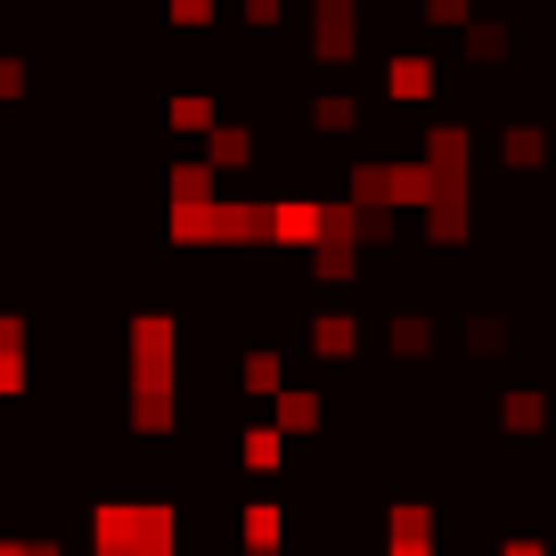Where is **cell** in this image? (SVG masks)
<instances>
[{
  "instance_id": "6da1fadb",
  "label": "cell",
  "mask_w": 556,
  "mask_h": 556,
  "mask_svg": "<svg viewBox=\"0 0 556 556\" xmlns=\"http://www.w3.org/2000/svg\"><path fill=\"white\" fill-rule=\"evenodd\" d=\"M262 238L270 245H319V197H262Z\"/></svg>"
},
{
  "instance_id": "7a4b0ae2",
  "label": "cell",
  "mask_w": 556,
  "mask_h": 556,
  "mask_svg": "<svg viewBox=\"0 0 556 556\" xmlns=\"http://www.w3.org/2000/svg\"><path fill=\"white\" fill-rule=\"evenodd\" d=\"M361 50V0H312V58H352Z\"/></svg>"
},
{
  "instance_id": "3957f363",
  "label": "cell",
  "mask_w": 556,
  "mask_h": 556,
  "mask_svg": "<svg viewBox=\"0 0 556 556\" xmlns=\"http://www.w3.org/2000/svg\"><path fill=\"white\" fill-rule=\"evenodd\" d=\"M270 426H278V434H319V426H328V409H319V393H312V384H278Z\"/></svg>"
},
{
  "instance_id": "277c9868",
  "label": "cell",
  "mask_w": 556,
  "mask_h": 556,
  "mask_svg": "<svg viewBox=\"0 0 556 556\" xmlns=\"http://www.w3.org/2000/svg\"><path fill=\"white\" fill-rule=\"evenodd\" d=\"M434 90H442L434 58H417V50H401L393 66H384V99H401V106H409V99H434Z\"/></svg>"
},
{
  "instance_id": "5b68a950",
  "label": "cell",
  "mask_w": 556,
  "mask_h": 556,
  "mask_svg": "<svg viewBox=\"0 0 556 556\" xmlns=\"http://www.w3.org/2000/svg\"><path fill=\"white\" fill-rule=\"evenodd\" d=\"M278 467H287V442H278V426H245V442H238V475L270 483Z\"/></svg>"
},
{
  "instance_id": "8992f818",
  "label": "cell",
  "mask_w": 556,
  "mask_h": 556,
  "mask_svg": "<svg viewBox=\"0 0 556 556\" xmlns=\"http://www.w3.org/2000/svg\"><path fill=\"white\" fill-rule=\"evenodd\" d=\"M384 556H434V507H393V540Z\"/></svg>"
},
{
  "instance_id": "52a82bcc",
  "label": "cell",
  "mask_w": 556,
  "mask_h": 556,
  "mask_svg": "<svg viewBox=\"0 0 556 556\" xmlns=\"http://www.w3.org/2000/svg\"><path fill=\"white\" fill-rule=\"evenodd\" d=\"M312 352L319 361H352V352H361V319L352 312H319L312 319Z\"/></svg>"
},
{
  "instance_id": "ba28073f",
  "label": "cell",
  "mask_w": 556,
  "mask_h": 556,
  "mask_svg": "<svg viewBox=\"0 0 556 556\" xmlns=\"http://www.w3.org/2000/svg\"><path fill=\"white\" fill-rule=\"evenodd\" d=\"M205 164H213V173H245V164H254V131H245V123H213Z\"/></svg>"
},
{
  "instance_id": "9c48e42d",
  "label": "cell",
  "mask_w": 556,
  "mask_h": 556,
  "mask_svg": "<svg viewBox=\"0 0 556 556\" xmlns=\"http://www.w3.org/2000/svg\"><path fill=\"white\" fill-rule=\"evenodd\" d=\"M238 540H245V556H278L287 548V516H278V507H245Z\"/></svg>"
},
{
  "instance_id": "30bf717a",
  "label": "cell",
  "mask_w": 556,
  "mask_h": 556,
  "mask_svg": "<svg viewBox=\"0 0 556 556\" xmlns=\"http://www.w3.org/2000/svg\"><path fill=\"white\" fill-rule=\"evenodd\" d=\"M278 384H287V361H278V352L270 344H254V352H245V361H238V393H278Z\"/></svg>"
},
{
  "instance_id": "8fae6325",
  "label": "cell",
  "mask_w": 556,
  "mask_h": 556,
  "mask_svg": "<svg viewBox=\"0 0 556 556\" xmlns=\"http://www.w3.org/2000/svg\"><path fill=\"white\" fill-rule=\"evenodd\" d=\"M500 426L507 434H548V393H500Z\"/></svg>"
},
{
  "instance_id": "7c38bea8",
  "label": "cell",
  "mask_w": 556,
  "mask_h": 556,
  "mask_svg": "<svg viewBox=\"0 0 556 556\" xmlns=\"http://www.w3.org/2000/svg\"><path fill=\"white\" fill-rule=\"evenodd\" d=\"M213 197V164H173L164 173V205H205Z\"/></svg>"
},
{
  "instance_id": "4fadbf2b",
  "label": "cell",
  "mask_w": 556,
  "mask_h": 556,
  "mask_svg": "<svg viewBox=\"0 0 556 556\" xmlns=\"http://www.w3.org/2000/svg\"><path fill=\"white\" fill-rule=\"evenodd\" d=\"M434 352V319L426 312H393V361H426Z\"/></svg>"
},
{
  "instance_id": "5bb4252c",
  "label": "cell",
  "mask_w": 556,
  "mask_h": 556,
  "mask_svg": "<svg viewBox=\"0 0 556 556\" xmlns=\"http://www.w3.org/2000/svg\"><path fill=\"white\" fill-rule=\"evenodd\" d=\"M312 123H319V131H361V99H352V90H319Z\"/></svg>"
},
{
  "instance_id": "9a60e30c",
  "label": "cell",
  "mask_w": 556,
  "mask_h": 556,
  "mask_svg": "<svg viewBox=\"0 0 556 556\" xmlns=\"http://www.w3.org/2000/svg\"><path fill=\"white\" fill-rule=\"evenodd\" d=\"M507 164H516V173H532V164H548V131H532V123H516V131H507V148H500Z\"/></svg>"
},
{
  "instance_id": "2e32d148",
  "label": "cell",
  "mask_w": 556,
  "mask_h": 556,
  "mask_svg": "<svg viewBox=\"0 0 556 556\" xmlns=\"http://www.w3.org/2000/svg\"><path fill=\"white\" fill-rule=\"evenodd\" d=\"M467 352H475V361H500V352H507V319H500V312L467 319Z\"/></svg>"
},
{
  "instance_id": "e0dca14e",
  "label": "cell",
  "mask_w": 556,
  "mask_h": 556,
  "mask_svg": "<svg viewBox=\"0 0 556 556\" xmlns=\"http://www.w3.org/2000/svg\"><path fill=\"white\" fill-rule=\"evenodd\" d=\"M173 131H213V99H205V90L173 99Z\"/></svg>"
},
{
  "instance_id": "ac0fdd59",
  "label": "cell",
  "mask_w": 556,
  "mask_h": 556,
  "mask_svg": "<svg viewBox=\"0 0 556 556\" xmlns=\"http://www.w3.org/2000/svg\"><path fill=\"white\" fill-rule=\"evenodd\" d=\"M475 9H483V0H426V9H417V17H426V25H467Z\"/></svg>"
},
{
  "instance_id": "d6986e66",
  "label": "cell",
  "mask_w": 556,
  "mask_h": 556,
  "mask_svg": "<svg viewBox=\"0 0 556 556\" xmlns=\"http://www.w3.org/2000/svg\"><path fill=\"white\" fill-rule=\"evenodd\" d=\"M25 90H34V74H25V58H9V50H0V106H9V99H25Z\"/></svg>"
},
{
  "instance_id": "ffe728a7",
  "label": "cell",
  "mask_w": 556,
  "mask_h": 556,
  "mask_svg": "<svg viewBox=\"0 0 556 556\" xmlns=\"http://www.w3.org/2000/svg\"><path fill=\"white\" fill-rule=\"evenodd\" d=\"M213 9H222V0H173L164 17H173V25H189V34H197V25H213Z\"/></svg>"
},
{
  "instance_id": "44dd1931",
  "label": "cell",
  "mask_w": 556,
  "mask_h": 556,
  "mask_svg": "<svg viewBox=\"0 0 556 556\" xmlns=\"http://www.w3.org/2000/svg\"><path fill=\"white\" fill-rule=\"evenodd\" d=\"M278 17H287V0H245V25H254V34H270Z\"/></svg>"
},
{
  "instance_id": "7402d4cb",
  "label": "cell",
  "mask_w": 556,
  "mask_h": 556,
  "mask_svg": "<svg viewBox=\"0 0 556 556\" xmlns=\"http://www.w3.org/2000/svg\"><path fill=\"white\" fill-rule=\"evenodd\" d=\"M17 556H66V548H58V540H25L17 532Z\"/></svg>"
},
{
  "instance_id": "603a6c76",
  "label": "cell",
  "mask_w": 556,
  "mask_h": 556,
  "mask_svg": "<svg viewBox=\"0 0 556 556\" xmlns=\"http://www.w3.org/2000/svg\"><path fill=\"white\" fill-rule=\"evenodd\" d=\"M0 556H17V540H0Z\"/></svg>"
}]
</instances>
